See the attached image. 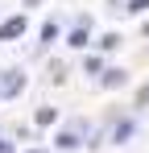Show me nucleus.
<instances>
[{"mask_svg":"<svg viewBox=\"0 0 149 153\" xmlns=\"http://www.w3.org/2000/svg\"><path fill=\"white\" fill-rule=\"evenodd\" d=\"M21 71H8V75H4V95H17V91H21Z\"/></svg>","mask_w":149,"mask_h":153,"instance_id":"f03ea898","label":"nucleus"},{"mask_svg":"<svg viewBox=\"0 0 149 153\" xmlns=\"http://www.w3.org/2000/svg\"><path fill=\"white\" fill-rule=\"evenodd\" d=\"M54 120H58L54 108H42V112H37V124H54Z\"/></svg>","mask_w":149,"mask_h":153,"instance_id":"0eeeda50","label":"nucleus"},{"mask_svg":"<svg viewBox=\"0 0 149 153\" xmlns=\"http://www.w3.org/2000/svg\"><path fill=\"white\" fill-rule=\"evenodd\" d=\"M145 103H149V83L141 87V91H137V108H145Z\"/></svg>","mask_w":149,"mask_h":153,"instance_id":"9d476101","label":"nucleus"},{"mask_svg":"<svg viewBox=\"0 0 149 153\" xmlns=\"http://www.w3.org/2000/svg\"><path fill=\"white\" fill-rule=\"evenodd\" d=\"M133 137V120H124V124H116V145H124Z\"/></svg>","mask_w":149,"mask_h":153,"instance_id":"423d86ee","label":"nucleus"},{"mask_svg":"<svg viewBox=\"0 0 149 153\" xmlns=\"http://www.w3.org/2000/svg\"><path fill=\"white\" fill-rule=\"evenodd\" d=\"M54 33H58V25H54V21H46V25H42V42H54Z\"/></svg>","mask_w":149,"mask_h":153,"instance_id":"6e6552de","label":"nucleus"},{"mask_svg":"<svg viewBox=\"0 0 149 153\" xmlns=\"http://www.w3.org/2000/svg\"><path fill=\"white\" fill-rule=\"evenodd\" d=\"M71 46H74V50H83V46H87V21H83V25L71 33Z\"/></svg>","mask_w":149,"mask_h":153,"instance_id":"7ed1b4c3","label":"nucleus"},{"mask_svg":"<svg viewBox=\"0 0 149 153\" xmlns=\"http://www.w3.org/2000/svg\"><path fill=\"white\" fill-rule=\"evenodd\" d=\"M79 145V132H58V149H74Z\"/></svg>","mask_w":149,"mask_h":153,"instance_id":"20e7f679","label":"nucleus"},{"mask_svg":"<svg viewBox=\"0 0 149 153\" xmlns=\"http://www.w3.org/2000/svg\"><path fill=\"white\" fill-rule=\"evenodd\" d=\"M124 79H128L124 71H108V75H104V87H120Z\"/></svg>","mask_w":149,"mask_h":153,"instance_id":"39448f33","label":"nucleus"},{"mask_svg":"<svg viewBox=\"0 0 149 153\" xmlns=\"http://www.w3.org/2000/svg\"><path fill=\"white\" fill-rule=\"evenodd\" d=\"M149 8V0H128V13H145Z\"/></svg>","mask_w":149,"mask_h":153,"instance_id":"1a4fd4ad","label":"nucleus"},{"mask_svg":"<svg viewBox=\"0 0 149 153\" xmlns=\"http://www.w3.org/2000/svg\"><path fill=\"white\" fill-rule=\"evenodd\" d=\"M25 25H29L25 17H8V21L0 25V42H13V37H21V33H25Z\"/></svg>","mask_w":149,"mask_h":153,"instance_id":"f257e3e1","label":"nucleus"},{"mask_svg":"<svg viewBox=\"0 0 149 153\" xmlns=\"http://www.w3.org/2000/svg\"><path fill=\"white\" fill-rule=\"evenodd\" d=\"M0 153H13V145H8V141H0Z\"/></svg>","mask_w":149,"mask_h":153,"instance_id":"9b49d317","label":"nucleus"},{"mask_svg":"<svg viewBox=\"0 0 149 153\" xmlns=\"http://www.w3.org/2000/svg\"><path fill=\"white\" fill-rule=\"evenodd\" d=\"M29 153H37V149H29Z\"/></svg>","mask_w":149,"mask_h":153,"instance_id":"f8f14e48","label":"nucleus"}]
</instances>
